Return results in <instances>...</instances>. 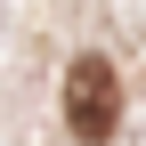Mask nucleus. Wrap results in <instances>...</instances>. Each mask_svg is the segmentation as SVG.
Listing matches in <instances>:
<instances>
[{"instance_id": "obj_1", "label": "nucleus", "mask_w": 146, "mask_h": 146, "mask_svg": "<svg viewBox=\"0 0 146 146\" xmlns=\"http://www.w3.org/2000/svg\"><path fill=\"white\" fill-rule=\"evenodd\" d=\"M65 122H73L89 146L114 138V122H122V81H114L106 57H81V65L65 73Z\"/></svg>"}]
</instances>
